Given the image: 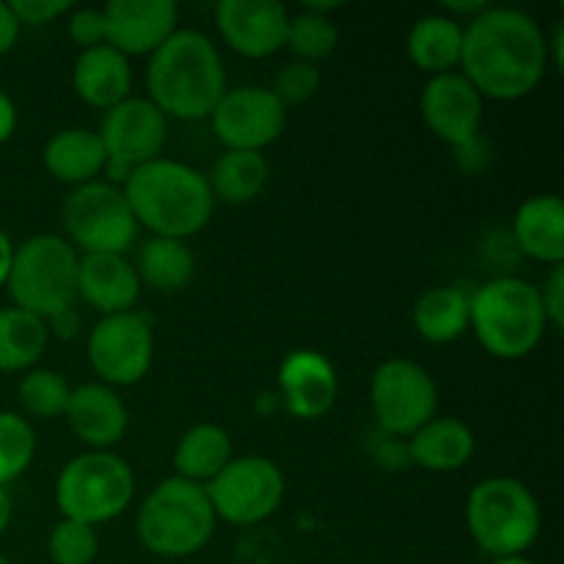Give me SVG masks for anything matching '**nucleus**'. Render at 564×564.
Masks as SVG:
<instances>
[{
  "instance_id": "obj_1",
  "label": "nucleus",
  "mask_w": 564,
  "mask_h": 564,
  "mask_svg": "<svg viewBox=\"0 0 564 564\" xmlns=\"http://www.w3.org/2000/svg\"><path fill=\"white\" fill-rule=\"evenodd\" d=\"M534 17L510 6H488L463 25L460 75L479 94L512 102L543 83L549 69V44Z\"/></svg>"
},
{
  "instance_id": "obj_12",
  "label": "nucleus",
  "mask_w": 564,
  "mask_h": 564,
  "mask_svg": "<svg viewBox=\"0 0 564 564\" xmlns=\"http://www.w3.org/2000/svg\"><path fill=\"white\" fill-rule=\"evenodd\" d=\"M105 147V176L121 187L130 171L160 158L169 138V119L147 97H127L124 102L105 110L97 130Z\"/></svg>"
},
{
  "instance_id": "obj_18",
  "label": "nucleus",
  "mask_w": 564,
  "mask_h": 564,
  "mask_svg": "<svg viewBox=\"0 0 564 564\" xmlns=\"http://www.w3.org/2000/svg\"><path fill=\"white\" fill-rule=\"evenodd\" d=\"M279 397L290 416L301 422L323 419L339 397L334 364L308 347L292 350L279 367Z\"/></svg>"
},
{
  "instance_id": "obj_35",
  "label": "nucleus",
  "mask_w": 564,
  "mask_h": 564,
  "mask_svg": "<svg viewBox=\"0 0 564 564\" xmlns=\"http://www.w3.org/2000/svg\"><path fill=\"white\" fill-rule=\"evenodd\" d=\"M319 83H323V72H319L317 64L290 61V64L275 72L270 91L275 94V99L284 108H297V105H306L317 94Z\"/></svg>"
},
{
  "instance_id": "obj_44",
  "label": "nucleus",
  "mask_w": 564,
  "mask_h": 564,
  "mask_svg": "<svg viewBox=\"0 0 564 564\" xmlns=\"http://www.w3.org/2000/svg\"><path fill=\"white\" fill-rule=\"evenodd\" d=\"M11 516H14V505H11V496H9V490L0 488V534L9 529Z\"/></svg>"
},
{
  "instance_id": "obj_17",
  "label": "nucleus",
  "mask_w": 564,
  "mask_h": 564,
  "mask_svg": "<svg viewBox=\"0 0 564 564\" xmlns=\"http://www.w3.org/2000/svg\"><path fill=\"white\" fill-rule=\"evenodd\" d=\"M105 44L130 55H152L180 22L174 0H110L102 6Z\"/></svg>"
},
{
  "instance_id": "obj_37",
  "label": "nucleus",
  "mask_w": 564,
  "mask_h": 564,
  "mask_svg": "<svg viewBox=\"0 0 564 564\" xmlns=\"http://www.w3.org/2000/svg\"><path fill=\"white\" fill-rule=\"evenodd\" d=\"M9 6L20 25H47L75 9L69 0H11Z\"/></svg>"
},
{
  "instance_id": "obj_27",
  "label": "nucleus",
  "mask_w": 564,
  "mask_h": 564,
  "mask_svg": "<svg viewBox=\"0 0 564 564\" xmlns=\"http://www.w3.org/2000/svg\"><path fill=\"white\" fill-rule=\"evenodd\" d=\"M235 457L231 452V438L218 424H196L180 438L174 449L176 477L187 482L207 485L229 466Z\"/></svg>"
},
{
  "instance_id": "obj_6",
  "label": "nucleus",
  "mask_w": 564,
  "mask_h": 564,
  "mask_svg": "<svg viewBox=\"0 0 564 564\" xmlns=\"http://www.w3.org/2000/svg\"><path fill=\"white\" fill-rule=\"evenodd\" d=\"M466 527L488 556L527 554L543 527L532 490L516 477H488L468 494Z\"/></svg>"
},
{
  "instance_id": "obj_36",
  "label": "nucleus",
  "mask_w": 564,
  "mask_h": 564,
  "mask_svg": "<svg viewBox=\"0 0 564 564\" xmlns=\"http://www.w3.org/2000/svg\"><path fill=\"white\" fill-rule=\"evenodd\" d=\"M66 31H69V39L80 50H91L105 44L102 9H72Z\"/></svg>"
},
{
  "instance_id": "obj_11",
  "label": "nucleus",
  "mask_w": 564,
  "mask_h": 564,
  "mask_svg": "<svg viewBox=\"0 0 564 564\" xmlns=\"http://www.w3.org/2000/svg\"><path fill=\"white\" fill-rule=\"evenodd\" d=\"M215 518L235 527H253L273 516L284 501V474L270 457H231L229 466L204 485Z\"/></svg>"
},
{
  "instance_id": "obj_15",
  "label": "nucleus",
  "mask_w": 564,
  "mask_h": 564,
  "mask_svg": "<svg viewBox=\"0 0 564 564\" xmlns=\"http://www.w3.org/2000/svg\"><path fill=\"white\" fill-rule=\"evenodd\" d=\"M419 108L427 130L449 147L463 149L479 138L485 99L460 72L430 77Z\"/></svg>"
},
{
  "instance_id": "obj_4",
  "label": "nucleus",
  "mask_w": 564,
  "mask_h": 564,
  "mask_svg": "<svg viewBox=\"0 0 564 564\" xmlns=\"http://www.w3.org/2000/svg\"><path fill=\"white\" fill-rule=\"evenodd\" d=\"M477 341L501 361H518L538 350L549 330L540 290L529 281L505 275L471 295V328Z\"/></svg>"
},
{
  "instance_id": "obj_7",
  "label": "nucleus",
  "mask_w": 564,
  "mask_h": 564,
  "mask_svg": "<svg viewBox=\"0 0 564 564\" xmlns=\"http://www.w3.org/2000/svg\"><path fill=\"white\" fill-rule=\"evenodd\" d=\"M80 253L66 237L36 235L14 248L6 286L17 308L47 323L55 314L75 308Z\"/></svg>"
},
{
  "instance_id": "obj_33",
  "label": "nucleus",
  "mask_w": 564,
  "mask_h": 564,
  "mask_svg": "<svg viewBox=\"0 0 564 564\" xmlns=\"http://www.w3.org/2000/svg\"><path fill=\"white\" fill-rule=\"evenodd\" d=\"M36 457V433L14 411H0V488L20 479Z\"/></svg>"
},
{
  "instance_id": "obj_20",
  "label": "nucleus",
  "mask_w": 564,
  "mask_h": 564,
  "mask_svg": "<svg viewBox=\"0 0 564 564\" xmlns=\"http://www.w3.org/2000/svg\"><path fill=\"white\" fill-rule=\"evenodd\" d=\"M77 297L105 314L132 312L141 297L135 264L119 253H83L77 264Z\"/></svg>"
},
{
  "instance_id": "obj_8",
  "label": "nucleus",
  "mask_w": 564,
  "mask_h": 564,
  "mask_svg": "<svg viewBox=\"0 0 564 564\" xmlns=\"http://www.w3.org/2000/svg\"><path fill=\"white\" fill-rule=\"evenodd\" d=\"M135 496V474L113 452H86L61 468L55 479V505L69 521L97 529L119 518Z\"/></svg>"
},
{
  "instance_id": "obj_38",
  "label": "nucleus",
  "mask_w": 564,
  "mask_h": 564,
  "mask_svg": "<svg viewBox=\"0 0 564 564\" xmlns=\"http://www.w3.org/2000/svg\"><path fill=\"white\" fill-rule=\"evenodd\" d=\"M540 303H543L545 319L551 328L564 325V264H554L545 279V286L540 290Z\"/></svg>"
},
{
  "instance_id": "obj_14",
  "label": "nucleus",
  "mask_w": 564,
  "mask_h": 564,
  "mask_svg": "<svg viewBox=\"0 0 564 564\" xmlns=\"http://www.w3.org/2000/svg\"><path fill=\"white\" fill-rule=\"evenodd\" d=\"M213 132L229 152H262L281 138L286 127V108L270 88H226L209 113Z\"/></svg>"
},
{
  "instance_id": "obj_5",
  "label": "nucleus",
  "mask_w": 564,
  "mask_h": 564,
  "mask_svg": "<svg viewBox=\"0 0 564 564\" xmlns=\"http://www.w3.org/2000/svg\"><path fill=\"white\" fill-rule=\"evenodd\" d=\"M218 518L204 485L182 477L163 479L143 499L135 532L143 549L165 560H185L198 554L213 540Z\"/></svg>"
},
{
  "instance_id": "obj_45",
  "label": "nucleus",
  "mask_w": 564,
  "mask_h": 564,
  "mask_svg": "<svg viewBox=\"0 0 564 564\" xmlns=\"http://www.w3.org/2000/svg\"><path fill=\"white\" fill-rule=\"evenodd\" d=\"M490 564H538L529 560L527 554H518V556H499V560H494Z\"/></svg>"
},
{
  "instance_id": "obj_40",
  "label": "nucleus",
  "mask_w": 564,
  "mask_h": 564,
  "mask_svg": "<svg viewBox=\"0 0 564 564\" xmlns=\"http://www.w3.org/2000/svg\"><path fill=\"white\" fill-rule=\"evenodd\" d=\"M47 330L58 336V339H75L77 330H80V317H77L75 308H66V312L47 319Z\"/></svg>"
},
{
  "instance_id": "obj_42",
  "label": "nucleus",
  "mask_w": 564,
  "mask_h": 564,
  "mask_svg": "<svg viewBox=\"0 0 564 564\" xmlns=\"http://www.w3.org/2000/svg\"><path fill=\"white\" fill-rule=\"evenodd\" d=\"M17 130V108L9 94L0 91V143L9 141Z\"/></svg>"
},
{
  "instance_id": "obj_2",
  "label": "nucleus",
  "mask_w": 564,
  "mask_h": 564,
  "mask_svg": "<svg viewBox=\"0 0 564 564\" xmlns=\"http://www.w3.org/2000/svg\"><path fill=\"white\" fill-rule=\"evenodd\" d=\"M149 102L165 119H209L226 94V69L213 39L202 31L176 28L152 55L147 66Z\"/></svg>"
},
{
  "instance_id": "obj_3",
  "label": "nucleus",
  "mask_w": 564,
  "mask_h": 564,
  "mask_svg": "<svg viewBox=\"0 0 564 564\" xmlns=\"http://www.w3.org/2000/svg\"><path fill=\"white\" fill-rule=\"evenodd\" d=\"M138 226L152 237L187 240L213 220L215 198L207 174L180 160L158 158L138 165L121 185Z\"/></svg>"
},
{
  "instance_id": "obj_28",
  "label": "nucleus",
  "mask_w": 564,
  "mask_h": 564,
  "mask_svg": "<svg viewBox=\"0 0 564 564\" xmlns=\"http://www.w3.org/2000/svg\"><path fill=\"white\" fill-rule=\"evenodd\" d=\"M135 273L141 286L154 292H180L191 284L196 273V257L185 240L149 237L138 251Z\"/></svg>"
},
{
  "instance_id": "obj_23",
  "label": "nucleus",
  "mask_w": 564,
  "mask_h": 564,
  "mask_svg": "<svg viewBox=\"0 0 564 564\" xmlns=\"http://www.w3.org/2000/svg\"><path fill=\"white\" fill-rule=\"evenodd\" d=\"M477 452V435L466 422L452 416H433L408 441V460L424 471H457Z\"/></svg>"
},
{
  "instance_id": "obj_26",
  "label": "nucleus",
  "mask_w": 564,
  "mask_h": 564,
  "mask_svg": "<svg viewBox=\"0 0 564 564\" xmlns=\"http://www.w3.org/2000/svg\"><path fill=\"white\" fill-rule=\"evenodd\" d=\"M408 55L433 77L455 72L463 55V22L446 14L419 17L408 31Z\"/></svg>"
},
{
  "instance_id": "obj_16",
  "label": "nucleus",
  "mask_w": 564,
  "mask_h": 564,
  "mask_svg": "<svg viewBox=\"0 0 564 564\" xmlns=\"http://www.w3.org/2000/svg\"><path fill=\"white\" fill-rule=\"evenodd\" d=\"M215 22L224 42L242 58H268L286 44L290 11L279 0H220Z\"/></svg>"
},
{
  "instance_id": "obj_46",
  "label": "nucleus",
  "mask_w": 564,
  "mask_h": 564,
  "mask_svg": "<svg viewBox=\"0 0 564 564\" xmlns=\"http://www.w3.org/2000/svg\"><path fill=\"white\" fill-rule=\"evenodd\" d=\"M0 564H11V562H9V560H6V556H3V554H0Z\"/></svg>"
},
{
  "instance_id": "obj_9",
  "label": "nucleus",
  "mask_w": 564,
  "mask_h": 564,
  "mask_svg": "<svg viewBox=\"0 0 564 564\" xmlns=\"http://www.w3.org/2000/svg\"><path fill=\"white\" fill-rule=\"evenodd\" d=\"M64 226L69 246L83 253H119L138 240V220L124 191L110 182H88L72 191L64 204Z\"/></svg>"
},
{
  "instance_id": "obj_31",
  "label": "nucleus",
  "mask_w": 564,
  "mask_h": 564,
  "mask_svg": "<svg viewBox=\"0 0 564 564\" xmlns=\"http://www.w3.org/2000/svg\"><path fill=\"white\" fill-rule=\"evenodd\" d=\"M72 386L66 383L64 375L53 369H28L25 378L17 386V397L28 416L33 419H58L69 405Z\"/></svg>"
},
{
  "instance_id": "obj_22",
  "label": "nucleus",
  "mask_w": 564,
  "mask_h": 564,
  "mask_svg": "<svg viewBox=\"0 0 564 564\" xmlns=\"http://www.w3.org/2000/svg\"><path fill=\"white\" fill-rule=\"evenodd\" d=\"M512 240L543 264L564 262V202L556 193H540L518 207L512 220Z\"/></svg>"
},
{
  "instance_id": "obj_25",
  "label": "nucleus",
  "mask_w": 564,
  "mask_h": 564,
  "mask_svg": "<svg viewBox=\"0 0 564 564\" xmlns=\"http://www.w3.org/2000/svg\"><path fill=\"white\" fill-rule=\"evenodd\" d=\"M413 325L424 341H457L471 328V295L463 286H433L413 306Z\"/></svg>"
},
{
  "instance_id": "obj_41",
  "label": "nucleus",
  "mask_w": 564,
  "mask_h": 564,
  "mask_svg": "<svg viewBox=\"0 0 564 564\" xmlns=\"http://www.w3.org/2000/svg\"><path fill=\"white\" fill-rule=\"evenodd\" d=\"M488 6L490 3H485V0H446L444 11H446V17H452V20L460 22V17H468V20H474V17L482 14Z\"/></svg>"
},
{
  "instance_id": "obj_29",
  "label": "nucleus",
  "mask_w": 564,
  "mask_h": 564,
  "mask_svg": "<svg viewBox=\"0 0 564 564\" xmlns=\"http://www.w3.org/2000/svg\"><path fill=\"white\" fill-rule=\"evenodd\" d=\"M50 341L47 323L36 314L0 308V372H28L36 367Z\"/></svg>"
},
{
  "instance_id": "obj_24",
  "label": "nucleus",
  "mask_w": 564,
  "mask_h": 564,
  "mask_svg": "<svg viewBox=\"0 0 564 564\" xmlns=\"http://www.w3.org/2000/svg\"><path fill=\"white\" fill-rule=\"evenodd\" d=\"M42 163L50 176H55L64 185H88L105 174V147L94 130H83V127H69L61 130L44 143Z\"/></svg>"
},
{
  "instance_id": "obj_13",
  "label": "nucleus",
  "mask_w": 564,
  "mask_h": 564,
  "mask_svg": "<svg viewBox=\"0 0 564 564\" xmlns=\"http://www.w3.org/2000/svg\"><path fill=\"white\" fill-rule=\"evenodd\" d=\"M88 364L105 386H135L154 361V334L141 312L105 314L88 334Z\"/></svg>"
},
{
  "instance_id": "obj_10",
  "label": "nucleus",
  "mask_w": 564,
  "mask_h": 564,
  "mask_svg": "<svg viewBox=\"0 0 564 564\" xmlns=\"http://www.w3.org/2000/svg\"><path fill=\"white\" fill-rule=\"evenodd\" d=\"M369 402L386 435L411 438L438 411V389L422 364L411 358H389L372 372Z\"/></svg>"
},
{
  "instance_id": "obj_19",
  "label": "nucleus",
  "mask_w": 564,
  "mask_h": 564,
  "mask_svg": "<svg viewBox=\"0 0 564 564\" xmlns=\"http://www.w3.org/2000/svg\"><path fill=\"white\" fill-rule=\"evenodd\" d=\"M64 416L72 433L91 446V452L113 449L124 438L130 424L124 400L105 383H83L72 389Z\"/></svg>"
},
{
  "instance_id": "obj_34",
  "label": "nucleus",
  "mask_w": 564,
  "mask_h": 564,
  "mask_svg": "<svg viewBox=\"0 0 564 564\" xmlns=\"http://www.w3.org/2000/svg\"><path fill=\"white\" fill-rule=\"evenodd\" d=\"M47 554L53 564H91L99 554L97 529L61 518L50 532Z\"/></svg>"
},
{
  "instance_id": "obj_43",
  "label": "nucleus",
  "mask_w": 564,
  "mask_h": 564,
  "mask_svg": "<svg viewBox=\"0 0 564 564\" xmlns=\"http://www.w3.org/2000/svg\"><path fill=\"white\" fill-rule=\"evenodd\" d=\"M11 262H14V242L6 231H0V286H6V281H9Z\"/></svg>"
},
{
  "instance_id": "obj_30",
  "label": "nucleus",
  "mask_w": 564,
  "mask_h": 564,
  "mask_svg": "<svg viewBox=\"0 0 564 564\" xmlns=\"http://www.w3.org/2000/svg\"><path fill=\"white\" fill-rule=\"evenodd\" d=\"M270 180V163L262 152H229L226 149L207 174L213 198L226 204H248L264 191Z\"/></svg>"
},
{
  "instance_id": "obj_39",
  "label": "nucleus",
  "mask_w": 564,
  "mask_h": 564,
  "mask_svg": "<svg viewBox=\"0 0 564 564\" xmlns=\"http://www.w3.org/2000/svg\"><path fill=\"white\" fill-rule=\"evenodd\" d=\"M20 22H17L14 11L6 0H0V55H6L9 50H14L17 39H20Z\"/></svg>"
},
{
  "instance_id": "obj_21",
  "label": "nucleus",
  "mask_w": 564,
  "mask_h": 564,
  "mask_svg": "<svg viewBox=\"0 0 564 564\" xmlns=\"http://www.w3.org/2000/svg\"><path fill=\"white\" fill-rule=\"evenodd\" d=\"M72 88L86 105L99 110H110L124 102L132 88L130 58L113 50L110 44L80 50L72 69Z\"/></svg>"
},
{
  "instance_id": "obj_32",
  "label": "nucleus",
  "mask_w": 564,
  "mask_h": 564,
  "mask_svg": "<svg viewBox=\"0 0 564 564\" xmlns=\"http://www.w3.org/2000/svg\"><path fill=\"white\" fill-rule=\"evenodd\" d=\"M336 44H339V28L330 17H319L303 9L295 17H290L284 47L295 55V61L317 64L334 53Z\"/></svg>"
}]
</instances>
